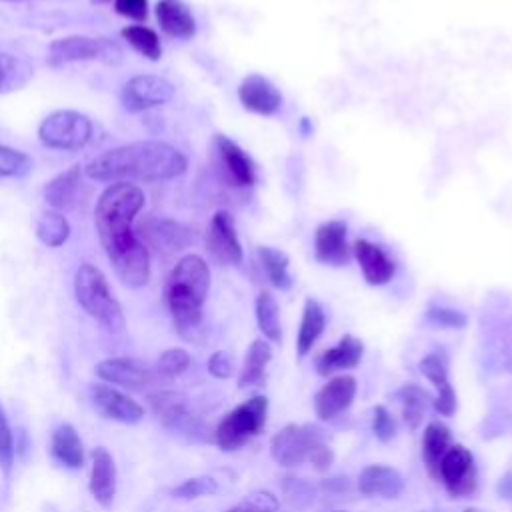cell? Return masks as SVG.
Instances as JSON below:
<instances>
[{
  "instance_id": "obj_1",
  "label": "cell",
  "mask_w": 512,
  "mask_h": 512,
  "mask_svg": "<svg viewBox=\"0 0 512 512\" xmlns=\"http://www.w3.org/2000/svg\"><path fill=\"white\" fill-rule=\"evenodd\" d=\"M144 190L132 182H112L94 208V224L102 248L126 288L138 290L150 280V252L136 236L132 222L144 208Z\"/></svg>"
},
{
  "instance_id": "obj_2",
  "label": "cell",
  "mask_w": 512,
  "mask_h": 512,
  "mask_svg": "<svg viewBox=\"0 0 512 512\" xmlns=\"http://www.w3.org/2000/svg\"><path fill=\"white\" fill-rule=\"evenodd\" d=\"M186 168L188 160L176 146L162 140H138L92 158L84 174L96 182H158L182 176Z\"/></svg>"
},
{
  "instance_id": "obj_3",
  "label": "cell",
  "mask_w": 512,
  "mask_h": 512,
  "mask_svg": "<svg viewBox=\"0 0 512 512\" xmlns=\"http://www.w3.org/2000/svg\"><path fill=\"white\" fill-rule=\"evenodd\" d=\"M210 290V268L198 254L182 256L170 270L164 302L176 330L188 338L202 322V306Z\"/></svg>"
},
{
  "instance_id": "obj_4",
  "label": "cell",
  "mask_w": 512,
  "mask_h": 512,
  "mask_svg": "<svg viewBox=\"0 0 512 512\" xmlns=\"http://www.w3.org/2000/svg\"><path fill=\"white\" fill-rule=\"evenodd\" d=\"M74 296L80 308L94 318L106 332L120 334L126 328V318L120 302L114 298L104 272L84 262L74 274Z\"/></svg>"
},
{
  "instance_id": "obj_5",
  "label": "cell",
  "mask_w": 512,
  "mask_h": 512,
  "mask_svg": "<svg viewBox=\"0 0 512 512\" xmlns=\"http://www.w3.org/2000/svg\"><path fill=\"white\" fill-rule=\"evenodd\" d=\"M268 418V398L252 396L230 410L214 430V442L220 450H238L256 438Z\"/></svg>"
},
{
  "instance_id": "obj_6",
  "label": "cell",
  "mask_w": 512,
  "mask_h": 512,
  "mask_svg": "<svg viewBox=\"0 0 512 512\" xmlns=\"http://www.w3.org/2000/svg\"><path fill=\"white\" fill-rule=\"evenodd\" d=\"M38 138L46 148L76 152L92 138V122L78 110H54L38 126Z\"/></svg>"
},
{
  "instance_id": "obj_7",
  "label": "cell",
  "mask_w": 512,
  "mask_h": 512,
  "mask_svg": "<svg viewBox=\"0 0 512 512\" xmlns=\"http://www.w3.org/2000/svg\"><path fill=\"white\" fill-rule=\"evenodd\" d=\"M48 60L50 64L98 60L108 66H114L122 62V48L108 38L66 36V38L54 40L48 46Z\"/></svg>"
},
{
  "instance_id": "obj_8",
  "label": "cell",
  "mask_w": 512,
  "mask_h": 512,
  "mask_svg": "<svg viewBox=\"0 0 512 512\" xmlns=\"http://www.w3.org/2000/svg\"><path fill=\"white\" fill-rule=\"evenodd\" d=\"M324 442V432L314 424H286L270 440V454L280 466H296L310 458Z\"/></svg>"
},
{
  "instance_id": "obj_9",
  "label": "cell",
  "mask_w": 512,
  "mask_h": 512,
  "mask_svg": "<svg viewBox=\"0 0 512 512\" xmlns=\"http://www.w3.org/2000/svg\"><path fill=\"white\" fill-rule=\"evenodd\" d=\"M174 98V84L164 76L156 74H138L132 76L120 92L124 110L144 112L156 106H162Z\"/></svg>"
},
{
  "instance_id": "obj_10",
  "label": "cell",
  "mask_w": 512,
  "mask_h": 512,
  "mask_svg": "<svg viewBox=\"0 0 512 512\" xmlns=\"http://www.w3.org/2000/svg\"><path fill=\"white\" fill-rule=\"evenodd\" d=\"M454 498H466L476 490V464L474 456L462 444H452L442 456L438 478Z\"/></svg>"
},
{
  "instance_id": "obj_11",
  "label": "cell",
  "mask_w": 512,
  "mask_h": 512,
  "mask_svg": "<svg viewBox=\"0 0 512 512\" xmlns=\"http://www.w3.org/2000/svg\"><path fill=\"white\" fill-rule=\"evenodd\" d=\"M88 398L102 418L122 424H138L144 418L142 404L108 384H90Z\"/></svg>"
},
{
  "instance_id": "obj_12",
  "label": "cell",
  "mask_w": 512,
  "mask_h": 512,
  "mask_svg": "<svg viewBox=\"0 0 512 512\" xmlns=\"http://www.w3.org/2000/svg\"><path fill=\"white\" fill-rule=\"evenodd\" d=\"M206 248L210 256L220 264H240L244 258L242 244L236 234L234 218L226 210H218L206 232Z\"/></svg>"
},
{
  "instance_id": "obj_13",
  "label": "cell",
  "mask_w": 512,
  "mask_h": 512,
  "mask_svg": "<svg viewBox=\"0 0 512 512\" xmlns=\"http://www.w3.org/2000/svg\"><path fill=\"white\" fill-rule=\"evenodd\" d=\"M96 376L108 384H116L130 390H144L156 382L158 374L136 358L118 356L98 362Z\"/></svg>"
},
{
  "instance_id": "obj_14",
  "label": "cell",
  "mask_w": 512,
  "mask_h": 512,
  "mask_svg": "<svg viewBox=\"0 0 512 512\" xmlns=\"http://www.w3.org/2000/svg\"><path fill=\"white\" fill-rule=\"evenodd\" d=\"M346 224L342 220L322 222L314 232V258L326 266H344L350 260L346 242Z\"/></svg>"
},
{
  "instance_id": "obj_15",
  "label": "cell",
  "mask_w": 512,
  "mask_h": 512,
  "mask_svg": "<svg viewBox=\"0 0 512 512\" xmlns=\"http://www.w3.org/2000/svg\"><path fill=\"white\" fill-rule=\"evenodd\" d=\"M240 104L258 116H272L282 106L280 90L264 76L250 74L238 86Z\"/></svg>"
},
{
  "instance_id": "obj_16",
  "label": "cell",
  "mask_w": 512,
  "mask_h": 512,
  "mask_svg": "<svg viewBox=\"0 0 512 512\" xmlns=\"http://www.w3.org/2000/svg\"><path fill=\"white\" fill-rule=\"evenodd\" d=\"M356 396V378L340 374L330 378L314 396V410L320 420H332L352 404Z\"/></svg>"
},
{
  "instance_id": "obj_17",
  "label": "cell",
  "mask_w": 512,
  "mask_h": 512,
  "mask_svg": "<svg viewBox=\"0 0 512 512\" xmlns=\"http://www.w3.org/2000/svg\"><path fill=\"white\" fill-rule=\"evenodd\" d=\"M352 254L362 270L364 280L370 286H384L392 280L396 272V264L378 244L366 238H358L352 246Z\"/></svg>"
},
{
  "instance_id": "obj_18",
  "label": "cell",
  "mask_w": 512,
  "mask_h": 512,
  "mask_svg": "<svg viewBox=\"0 0 512 512\" xmlns=\"http://www.w3.org/2000/svg\"><path fill=\"white\" fill-rule=\"evenodd\" d=\"M214 144L228 180L240 188L252 186L256 182V166L252 158L234 140H230L224 134H216Z\"/></svg>"
},
{
  "instance_id": "obj_19",
  "label": "cell",
  "mask_w": 512,
  "mask_h": 512,
  "mask_svg": "<svg viewBox=\"0 0 512 512\" xmlns=\"http://www.w3.org/2000/svg\"><path fill=\"white\" fill-rule=\"evenodd\" d=\"M418 368L436 388V398H434L436 412L442 416H452L456 412V394L448 378L446 356L442 352H432L420 360Z\"/></svg>"
},
{
  "instance_id": "obj_20",
  "label": "cell",
  "mask_w": 512,
  "mask_h": 512,
  "mask_svg": "<svg viewBox=\"0 0 512 512\" xmlns=\"http://www.w3.org/2000/svg\"><path fill=\"white\" fill-rule=\"evenodd\" d=\"M152 414L168 430L188 432L194 426V416L182 394L172 390H162L148 396Z\"/></svg>"
},
{
  "instance_id": "obj_21",
  "label": "cell",
  "mask_w": 512,
  "mask_h": 512,
  "mask_svg": "<svg viewBox=\"0 0 512 512\" xmlns=\"http://www.w3.org/2000/svg\"><path fill=\"white\" fill-rule=\"evenodd\" d=\"M116 484H118V472H116L112 454L106 448H94L88 490L102 508L112 506L116 496Z\"/></svg>"
},
{
  "instance_id": "obj_22",
  "label": "cell",
  "mask_w": 512,
  "mask_h": 512,
  "mask_svg": "<svg viewBox=\"0 0 512 512\" xmlns=\"http://www.w3.org/2000/svg\"><path fill=\"white\" fill-rule=\"evenodd\" d=\"M404 476L386 464H370L358 476V490L364 496L396 498L404 492Z\"/></svg>"
},
{
  "instance_id": "obj_23",
  "label": "cell",
  "mask_w": 512,
  "mask_h": 512,
  "mask_svg": "<svg viewBox=\"0 0 512 512\" xmlns=\"http://www.w3.org/2000/svg\"><path fill=\"white\" fill-rule=\"evenodd\" d=\"M364 354V344L362 340H358L352 334H346L338 340L336 346L324 350L318 358H316V370L322 376H328L336 370H350L356 368L362 360Z\"/></svg>"
},
{
  "instance_id": "obj_24",
  "label": "cell",
  "mask_w": 512,
  "mask_h": 512,
  "mask_svg": "<svg viewBox=\"0 0 512 512\" xmlns=\"http://www.w3.org/2000/svg\"><path fill=\"white\" fill-rule=\"evenodd\" d=\"M154 12L164 34L180 40H188L196 34V20L182 0H158Z\"/></svg>"
},
{
  "instance_id": "obj_25",
  "label": "cell",
  "mask_w": 512,
  "mask_h": 512,
  "mask_svg": "<svg viewBox=\"0 0 512 512\" xmlns=\"http://www.w3.org/2000/svg\"><path fill=\"white\" fill-rule=\"evenodd\" d=\"M50 452L56 462L70 470L84 466V444L72 424H60L50 438Z\"/></svg>"
},
{
  "instance_id": "obj_26",
  "label": "cell",
  "mask_w": 512,
  "mask_h": 512,
  "mask_svg": "<svg viewBox=\"0 0 512 512\" xmlns=\"http://www.w3.org/2000/svg\"><path fill=\"white\" fill-rule=\"evenodd\" d=\"M146 230V238L158 248L168 252H178L190 244V232L176 220L170 218H152L142 224V232Z\"/></svg>"
},
{
  "instance_id": "obj_27",
  "label": "cell",
  "mask_w": 512,
  "mask_h": 512,
  "mask_svg": "<svg viewBox=\"0 0 512 512\" xmlns=\"http://www.w3.org/2000/svg\"><path fill=\"white\" fill-rule=\"evenodd\" d=\"M84 168L80 164L70 166L68 170L60 172L54 176L46 186H44V200L52 206V210H64L74 202V196L80 188Z\"/></svg>"
},
{
  "instance_id": "obj_28",
  "label": "cell",
  "mask_w": 512,
  "mask_h": 512,
  "mask_svg": "<svg viewBox=\"0 0 512 512\" xmlns=\"http://www.w3.org/2000/svg\"><path fill=\"white\" fill-rule=\"evenodd\" d=\"M452 446V434L450 428L438 420L428 422L422 434V460L430 476L438 478V466L442 456L448 452Z\"/></svg>"
},
{
  "instance_id": "obj_29",
  "label": "cell",
  "mask_w": 512,
  "mask_h": 512,
  "mask_svg": "<svg viewBox=\"0 0 512 512\" xmlns=\"http://www.w3.org/2000/svg\"><path fill=\"white\" fill-rule=\"evenodd\" d=\"M324 326H326L324 308L314 298H306L300 328H298V336H296V352H298L300 358H304L312 350V346L316 344V340L324 332Z\"/></svg>"
},
{
  "instance_id": "obj_30",
  "label": "cell",
  "mask_w": 512,
  "mask_h": 512,
  "mask_svg": "<svg viewBox=\"0 0 512 512\" xmlns=\"http://www.w3.org/2000/svg\"><path fill=\"white\" fill-rule=\"evenodd\" d=\"M272 360V348L264 338L254 340L248 346L240 376H238V386L248 388V386H262L266 382V366Z\"/></svg>"
},
{
  "instance_id": "obj_31",
  "label": "cell",
  "mask_w": 512,
  "mask_h": 512,
  "mask_svg": "<svg viewBox=\"0 0 512 512\" xmlns=\"http://www.w3.org/2000/svg\"><path fill=\"white\" fill-rule=\"evenodd\" d=\"M256 324L266 340H270V342L282 340L280 308H278L276 298L268 290H262L256 296Z\"/></svg>"
},
{
  "instance_id": "obj_32",
  "label": "cell",
  "mask_w": 512,
  "mask_h": 512,
  "mask_svg": "<svg viewBox=\"0 0 512 512\" xmlns=\"http://www.w3.org/2000/svg\"><path fill=\"white\" fill-rule=\"evenodd\" d=\"M36 236L48 248H58L70 238V222L58 210H46L36 222Z\"/></svg>"
},
{
  "instance_id": "obj_33",
  "label": "cell",
  "mask_w": 512,
  "mask_h": 512,
  "mask_svg": "<svg viewBox=\"0 0 512 512\" xmlns=\"http://www.w3.org/2000/svg\"><path fill=\"white\" fill-rule=\"evenodd\" d=\"M258 254L270 284L278 290H288L292 286V274L288 270V264H290L288 254L274 246H262Z\"/></svg>"
},
{
  "instance_id": "obj_34",
  "label": "cell",
  "mask_w": 512,
  "mask_h": 512,
  "mask_svg": "<svg viewBox=\"0 0 512 512\" xmlns=\"http://www.w3.org/2000/svg\"><path fill=\"white\" fill-rule=\"evenodd\" d=\"M32 80V68L24 60L0 52V94L24 88Z\"/></svg>"
},
{
  "instance_id": "obj_35",
  "label": "cell",
  "mask_w": 512,
  "mask_h": 512,
  "mask_svg": "<svg viewBox=\"0 0 512 512\" xmlns=\"http://www.w3.org/2000/svg\"><path fill=\"white\" fill-rule=\"evenodd\" d=\"M120 36L144 58L148 60H158L162 56V42L158 34L142 24H130L120 30Z\"/></svg>"
},
{
  "instance_id": "obj_36",
  "label": "cell",
  "mask_w": 512,
  "mask_h": 512,
  "mask_svg": "<svg viewBox=\"0 0 512 512\" xmlns=\"http://www.w3.org/2000/svg\"><path fill=\"white\" fill-rule=\"evenodd\" d=\"M400 396V404H402V418L408 424V428L416 430L424 418L426 412V404L430 400L428 392L422 390L416 384H406L400 388L398 392Z\"/></svg>"
},
{
  "instance_id": "obj_37",
  "label": "cell",
  "mask_w": 512,
  "mask_h": 512,
  "mask_svg": "<svg viewBox=\"0 0 512 512\" xmlns=\"http://www.w3.org/2000/svg\"><path fill=\"white\" fill-rule=\"evenodd\" d=\"M32 170V158L16 148L0 144V176L22 178Z\"/></svg>"
},
{
  "instance_id": "obj_38",
  "label": "cell",
  "mask_w": 512,
  "mask_h": 512,
  "mask_svg": "<svg viewBox=\"0 0 512 512\" xmlns=\"http://www.w3.org/2000/svg\"><path fill=\"white\" fill-rule=\"evenodd\" d=\"M192 358L184 348H168L156 360V374L164 380H172L186 372Z\"/></svg>"
},
{
  "instance_id": "obj_39",
  "label": "cell",
  "mask_w": 512,
  "mask_h": 512,
  "mask_svg": "<svg viewBox=\"0 0 512 512\" xmlns=\"http://www.w3.org/2000/svg\"><path fill=\"white\" fill-rule=\"evenodd\" d=\"M218 490V484L214 478L210 476H198V478H188L184 482H180L178 486H174L170 490V494L174 498L180 500H194V498H202V496H210Z\"/></svg>"
},
{
  "instance_id": "obj_40",
  "label": "cell",
  "mask_w": 512,
  "mask_h": 512,
  "mask_svg": "<svg viewBox=\"0 0 512 512\" xmlns=\"http://www.w3.org/2000/svg\"><path fill=\"white\" fill-rule=\"evenodd\" d=\"M14 454H16L14 434H12L8 416H6L4 408L0 406V470L6 478L14 466Z\"/></svg>"
},
{
  "instance_id": "obj_41",
  "label": "cell",
  "mask_w": 512,
  "mask_h": 512,
  "mask_svg": "<svg viewBox=\"0 0 512 512\" xmlns=\"http://www.w3.org/2000/svg\"><path fill=\"white\" fill-rule=\"evenodd\" d=\"M278 510V498L268 490H258L250 494L240 504L228 508L226 512H276Z\"/></svg>"
},
{
  "instance_id": "obj_42",
  "label": "cell",
  "mask_w": 512,
  "mask_h": 512,
  "mask_svg": "<svg viewBox=\"0 0 512 512\" xmlns=\"http://www.w3.org/2000/svg\"><path fill=\"white\" fill-rule=\"evenodd\" d=\"M372 432L380 442H390L396 436V422L392 414L388 412L386 406L378 404L374 406V416H372Z\"/></svg>"
},
{
  "instance_id": "obj_43",
  "label": "cell",
  "mask_w": 512,
  "mask_h": 512,
  "mask_svg": "<svg viewBox=\"0 0 512 512\" xmlns=\"http://www.w3.org/2000/svg\"><path fill=\"white\" fill-rule=\"evenodd\" d=\"M426 316H428L430 322H434L438 326H446V328L466 326V316L458 310H452V308H430Z\"/></svg>"
},
{
  "instance_id": "obj_44",
  "label": "cell",
  "mask_w": 512,
  "mask_h": 512,
  "mask_svg": "<svg viewBox=\"0 0 512 512\" xmlns=\"http://www.w3.org/2000/svg\"><path fill=\"white\" fill-rule=\"evenodd\" d=\"M114 10L136 22H144L148 16V0H114Z\"/></svg>"
},
{
  "instance_id": "obj_45",
  "label": "cell",
  "mask_w": 512,
  "mask_h": 512,
  "mask_svg": "<svg viewBox=\"0 0 512 512\" xmlns=\"http://www.w3.org/2000/svg\"><path fill=\"white\" fill-rule=\"evenodd\" d=\"M208 372L214 376V378H230L232 376V358L218 350L214 352L210 358H208Z\"/></svg>"
},
{
  "instance_id": "obj_46",
  "label": "cell",
  "mask_w": 512,
  "mask_h": 512,
  "mask_svg": "<svg viewBox=\"0 0 512 512\" xmlns=\"http://www.w3.org/2000/svg\"><path fill=\"white\" fill-rule=\"evenodd\" d=\"M332 460H334V452H332V448H330L326 442L318 444V446L314 448V452L310 454V458H308V462H310L318 472L328 470L330 464H332Z\"/></svg>"
},
{
  "instance_id": "obj_47",
  "label": "cell",
  "mask_w": 512,
  "mask_h": 512,
  "mask_svg": "<svg viewBox=\"0 0 512 512\" xmlns=\"http://www.w3.org/2000/svg\"><path fill=\"white\" fill-rule=\"evenodd\" d=\"M92 4H110V2H114V0H90Z\"/></svg>"
},
{
  "instance_id": "obj_48",
  "label": "cell",
  "mask_w": 512,
  "mask_h": 512,
  "mask_svg": "<svg viewBox=\"0 0 512 512\" xmlns=\"http://www.w3.org/2000/svg\"><path fill=\"white\" fill-rule=\"evenodd\" d=\"M464 512H486V510H480V508H466Z\"/></svg>"
}]
</instances>
